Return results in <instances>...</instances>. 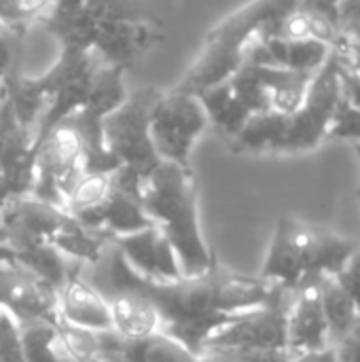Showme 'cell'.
<instances>
[{"label":"cell","instance_id":"cell-32","mask_svg":"<svg viewBox=\"0 0 360 362\" xmlns=\"http://www.w3.org/2000/svg\"><path fill=\"white\" fill-rule=\"evenodd\" d=\"M85 0H55L53 8L51 11H68V8H74L79 4H83Z\"/></svg>","mask_w":360,"mask_h":362},{"label":"cell","instance_id":"cell-15","mask_svg":"<svg viewBox=\"0 0 360 362\" xmlns=\"http://www.w3.org/2000/svg\"><path fill=\"white\" fill-rule=\"evenodd\" d=\"M320 280L301 284L299 288L291 291V305L286 316V350L293 354H308L331 348L329 322L320 299Z\"/></svg>","mask_w":360,"mask_h":362},{"label":"cell","instance_id":"cell-9","mask_svg":"<svg viewBox=\"0 0 360 362\" xmlns=\"http://www.w3.org/2000/svg\"><path fill=\"white\" fill-rule=\"evenodd\" d=\"M208 125V115L197 95L176 89L161 91L151 110V140L157 157L191 168V151Z\"/></svg>","mask_w":360,"mask_h":362},{"label":"cell","instance_id":"cell-29","mask_svg":"<svg viewBox=\"0 0 360 362\" xmlns=\"http://www.w3.org/2000/svg\"><path fill=\"white\" fill-rule=\"evenodd\" d=\"M331 348L335 352L337 362H360V318L356 320V325Z\"/></svg>","mask_w":360,"mask_h":362},{"label":"cell","instance_id":"cell-20","mask_svg":"<svg viewBox=\"0 0 360 362\" xmlns=\"http://www.w3.org/2000/svg\"><path fill=\"white\" fill-rule=\"evenodd\" d=\"M108 303L112 331L125 339H142L161 331V318L155 305L136 291H112L102 295Z\"/></svg>","mask_w":360,"mask_h":362},{"label":"cell","instance_id":"cell-8","mask_svg":"<svg viewBox=\"0 0 360 362\" xmlns=\"http://www.w3.org/2000/svg\"><path fill=\"white\" fill-rule=\"evenodd\" d=\"M34 197L64 208L68 193L85 176V142L72 121H59L34 148Z\"/></svg>","mask_w":360,"mask_h":362},{"label":"cell","instance_id":"cell-17","mask_svg":"<svg viewBox=\"0 0 360 362\" xmlns=\"http://www.w3.org/2000/svg\"><path fill=\"white\" fill-rule=\"evenodd\" d=\"M100 362H202V354L189 352L166 333H153L142 339H125L115 331L98 333Z\"/></svg>","mask_w":360,"mask_h":362},{"label":"cell","instance_id":"cell-35","mask_svg":"<svg viewBox=\"0 0 360 362\" xmlns=\"http://www.w3.org/2000/svg\"><path fill=\"white\" fill-rule=\"evenodd\" d=\"M2 28H6V25H2V23H0V30H2Z\"/></svg>","mask_w":360,"mask_h":362},{"label":"cell","instance_id":"cell-5","mask_svg":"<svg viewBox=\"0 0 360 362\" xmlns=\"http://www.w3.org/2000/svg\"><path fill=\"white\" fill-rule=\"evenodd\" d=\"M140 202L146 216L166 233L185 278L206 274L214 263L197 210V182L191 168L159 161L142 180Z\"/></svg>","mask_w":360,"mask_h":362},{"label":"cell","instance_id":"cell-19","mask_svg":"<svg viewBox=\"0 0 360 362\" xmlns=\"http://www.w3.org/2000/svg\"><path fill=\"white\" fill-rule=\"evenodd\" d=\"M331 45L318 38H291V36H274L259 45L250 59L252 64L293 70V72H318L331 55Z\"/></svg>","mask_w":360,"mask_h":362},{"label":"cell","instance_id":"cell-28","mask_svg":"<svg viewBox=\"0 0 360 362\" xmlns=\"http://www.w3.org/2000/svg\"><path fill=\"white\" fill-rule=\"evenodd\" d=\"M335 278L346 288V293L352 297V301L356 303V310L360 314V244L356 246V250L350 255V259L346 261V265L342 267V272Z\"/></svg>","mask_w":360,"mask_h":362},{"label":"cell","instance_id":"cell-33","mask_svg":"<svg viewBox=\"0 0 360 362\" xmlns=\"http://www.w3.org/2000/svg\"><path fill=\"white\" fill-rule=\"evenodd\" d=\"M352 146H354V151H356V157H359V168H360V142L352 144ZM356 195H359V202H360V176H359V189H356Z\"/></svg>","mask_w":360,"mask_h":362},{"label":"cell","instance_id":"cell-7","mask_svg":"<svg viewBox=\"0 0 360 362\" xmlns=\"http://www.w3.org/2000/svg\"><path fill=\"white\" fill-rule=\"evenodd\" d=\"M159 89L142 87L127 93L125 102L102 121L106 151L142 180L161 161L151 140V110L159 98Z\"/></svg>","mask_w":360,"mask_h":362},{"label":"cell","instance_id":"cell-12","mask_svg":"<svg viewBox=\"0 0 360 362\" xmlns=\"http://www.w3.org/2000/svg\"><path fill=\"white\" fill-rule=\"evenodd\" d=\"M70 218L72 216L64 208L47 204L34 195L15 197L0 208L4 240L15 255L51 244Z\"/></svg>","mask_w":360,"mask_h":362},{"label":"cell","instance_id":"cell-13","mask_svg":"<svg viewBox=\"0 0 360 362\" xmlns=\"http://www.w3.org/2000/svg\"><path fill=\"white\" fill-rule=\"evenodd\" d=\"M161 21H102L93 25L91 53L100 64L110 66L119 72H129L136 68L151 49L161 40Z\"/></svg>","mask_w":360,"mask_h":362},{"label":"cell","instance_id":"cell-6","mask_svg":"<svg viewBox=\"0 0 360 362\" xmlns=\"http://www.w3.org/2000/svg\"><path fill=\"white\" fill-rule=\"evenodd\" d=\"M360 240L344 238L295 218H280L259 278L295 291L301 284L337 276Z\"/></svg>","mask_w":360,"mask_h":362},{"label":"cell","instance_id":"cell-31","mask_svg":"<svg viewBox=\"0 0 360 362\" xmlns=\"http://www.w3.org/2000/svg\"><path fill=\"white\" fill-rule=\"evenodd\" d=\"M342 89H344V95L360 110V78L346 68V64L342 72Z\"/></svg>","mask_w":360,"mask_h":362},{"label":"cell","instance_id":"cell-4","mask_svg":"<svg viewBox=\"0 0 360 362\" xmlns=\"http://www.w3.org/2000/svg\"><path fill=\"white\" fill-rule=\"evenodd\" d=\"M314 74L246 62L229 78L204 89L197 98L208 115V123L229 142L255 115H289L297 110Z\"/></svg>","mask_w":360,"mask_h":362},{"label":"cell","instance_id":"cell-25","mask_svg":"<svg viewBox=\"0 0 360 362\" xmlns=\"http://www.w3.org/2000/svg\"><path fill=\"white\" fill-rule=\"evenodd\" d=\"M55 0H0V23L6 28H28L40 23L53 8Z\"/></svg>","mask_w":360,"mask_h":362},{"label":"cell","instance_id":"cell-21","mask_svg":"<svg viewBox=\"0 0 360 362\" xmlns=\"http://www.w3.org/2000/svg\"><path fill=\"white\" fill-rule=\"evenodd\" d=\"M342 4L344 0H299L282 36L318 38L333 49L337 42V17Z\"/></svg>","mask_w":360,"mask_h":362},{"label":"cell","instance_id":"cell-30","mask_svg":"<svg viewBox=\"0 0 360 362\" xmlns=\"http://www.w3.org/2000/svg\"><path fill=\"white\" fill-rule=\"evenodd\" d=\"M335 51H339L346 68L360 78V42H342L335 47Z\"/></svg>","mask_w":360,"mask_h":362},{"label":"cell","instance_id":"cell-2","mask_svg":"<svg viewBox=\"0 0 360 362\" xmlns=\"http://www.w3.org/2000/svg\"><path fill=\"white\" fill-rule=\"evenodd\" d=\"M297 6L299 0H250L240 6L206 34L197 57L172 89L197 95L223 83L250 59L259 45L282 36Z\"/></svg>","mask_w":360,"mask_h":362},{"label":"cell","instance_id":"cell-16","mask_svg":"<svg viewBox=\"0 0 360 362\" xmlns=\"http://www.w3.org/2000/svg\"><path fill=\"white\" fill-rule=\"evenodd\" d=\"M127 263L149 280H178L182 278L176 252L166 233L153 223L151 227L112 240Z\"/></svg>","mask_w":360,"mask_h":362},{"label":"cell","instance_id":"cell-10","mask_svg":"<svg viewBox=\"0 0 360 362\" xmlns=\"http://www.w3.org/2000/svg\"><path fill=\"white\" fill-rule=\"evenodd\" d=\"M291 291L278 295L255 310L238 314L229 325L214 331L202 352L208 350H286V316Z\"/></svg>","mask_w":360,"mask_h":362},{"label":"cell","instance_id":"cell-18","mask_svg":"<svg viewBox=\"0 0 360 362\" xmlns=\"http://www.w3.org/2000/svg\"><path fill=\"white\" fill-rule=\"evenodd\" d=\"M83 267V265H81ZM81 267L57 291V318L87 331H112L106 299L81 276Z\"/></svg>","mask_w":360,"mask_h":362},{"label":"cell","instance_id":"cell-27","mask_svg":"<svg viewBox=\"0 0 360 362\" xmlns=\"http://www.w3.org/2000/svg\"><path fill=\"white\" fill-rule=\"evenodd\" d=\"M342 42H360V0H344L339 6L337 45Z\"/></svg>","mask_w":360,"mask_h":362},{"label":"cell","instance_id":"cell-11","mask_svg":"<svg viewBox=\"0 0 360 362\" xmlns=\"http://www.w3.org/2000/svg\"><path fill=\"white\" fill-rule=\"evenodd\" d=\"M142 178L129 168H119L112 172V187L106 199L89 212L72 216L85 229L106 235L108 240H117L121 235H129L142 231L153 225L146 216L140 202Z\"/></svg>","mask_w":360,"mask_h":362},{"label":"cell","instance_id":"cell-23","mask_svg":"<svg viewBox=\"0 0 360 362\" xmlns=\"http://www.w3.org/2000/svg\"><path fill=\"white\" fill-rule=\"evenodd\" d=\"M320 299H323V310L329 322V333H331V346L337 344L360 318L356 303L352 297L346 293V288L339 284L335 276H325L320 280Z\"/></svg>","mask_w":360,"mask_h":362},{"label":"cell","instance_id":"cell-22","mask_svg":"<svg viewBox=\"0 0 360 362\" xmlns=\"http://www.w3.org/2000/svg\"><path fill=\"white\" fill-rule=\"evenodd\" d=\"M23 356L28 362H72L68 356L59 333L57 320H23L17 322Z\"/></svg>","mask_w":360,"mask_h":362},{"label":"cell","instance_id":"cell-24","mask_svg":"<svg viewBox=\"0 0 360 362\" xmlns=\"http://www.w3.org/2000/svg\"><path fill=\"white\" fill-rule=\"evenodd\" d=\"M110 187H112V172L110 174H85L68 193L64 210L70 216L89 212L106 199V195L110 193Z\"/></svg>","mask_w":360,"mask_h":362},{"label":"cell","instance_id":"cell-26","mask_svg":"<svg viewBox=\"0 0 360 362\" xmlns=\"http://www.w3.org/2000/svg\"><path fill=\"white\" fill-rule=\"evenodd\" d=\"M327 140H348L352 144L360 142V110L344 95V89L335 106Z\"/></svg>","mask_w":360,"mask_h":362},{"label":"cell","instance_id":"cell-14","mask_svg":"<svg viewBox=\"0 0 360 362\" xmlns=\"http://www.w3.org/2000/svg\"><path fill=\"white\" fill-rule=\"evenodd\" d=\"M0 310L17 322L57 320V291L19 261H0Z\"/></svg>","mask_w":360,"mask_h":362},{"label":"cell","instance_id":"cell-34","mask_svg":"<svg viewBox=\"0 0 360 362\" xmlns=\"http://www.w3.org/2000/svg\"><path fill=\"white\" fill-rule=\"evenodd\" d=\"M0 102H2V83H0Z\"/></svg>","mask_w":360,"mask_h":362},{"label":"cell","instance_id":"cell-3","mask_svg":"<svg viewBox=\"0 0 360 362\" xmlns=\"http://www.w3.org/2000/svg\"><path fill=\"white\" fill-rule=\"evenodd\" d=\"M342 72L344 59L333 49L325 66L314 74L297 110L250 117L227 142L229 148L233 153H306L323 144L342 98Z\"/></svg>","mask_w":360,"mask_h":362},{"label":"cell","instance_id":"cell-1","mask_svg":"<svg viewBox=\"0 0 360 362\" xmlns=\"http://www.w3.org/2000/svg\"><path fill=\"white\" fill-rule=\"evenodd\" d=\"M81 276L100 293L136 291L146 297L161 318V333L202 354L206 339L229 325L238 314L269 303L282 286L250 276L233 274L214 263L206 274L178 280H149L140 276L110 240L93 265H83Z\"/></svg>","mask_w":360,"mask_h":362}]
</instances>
